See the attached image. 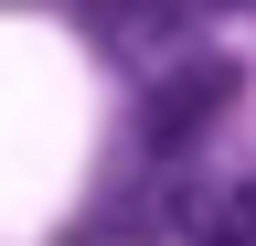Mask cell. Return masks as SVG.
Listing matches in <instances>:
<instances>
[{"instance_id":"obj_1","label":"cell","mask_w":256,"mask_h":246,"mask_svg":"<svg viewBox=\"0 0 256 246\" xmlns=\"http://www.w3.org/2000/svg\"><path fill=\"white\" fill-rule=\"evenodd\" d=\"M235 107V65L224 54H171V65H150L139 75V150H150V171H182L192 150L214 139V118Z\"/></svg>"},{"instance_id":"obj_2","label":"cell","mask_w":256,"mask_h":246,"mask_svg":"<svg viewBox=\"0 0 256 246\" xmlns=\"http://www.w3.org/2000/svg\"><path fill=\"white\" fill-rule=\"evenodd\" d=\"M182 246H256V161H182V193L160 203Z\"/></svg>"},{"instance_id":"obj_3","label":"cell","mask_w":256,"mask_h":246,"mask_svg":"<svg viewBox=\"0 0 256 246\" xmlns=\"http://www.w3.org/2000/svg\"><path fill=\"white\" fill-rule=\"evenodd\" d=\"M203 0H86V33L118 54L128 75H150V65H171V54H192L203 43Z\"/></svg>"},{"instance_id":"obj_4","label":"cell","mask_w":256,"mask_h":246,"mask_svg":"<svg viewBox=\"0 0 256 246\" xmlns=\"http://www.w3.org/2000/svg\"><path fill=\"white\" fill-rule=\"evenodd\" d=\"M203 11H256V0H203Z\"/></svg>"}]
</instances>
